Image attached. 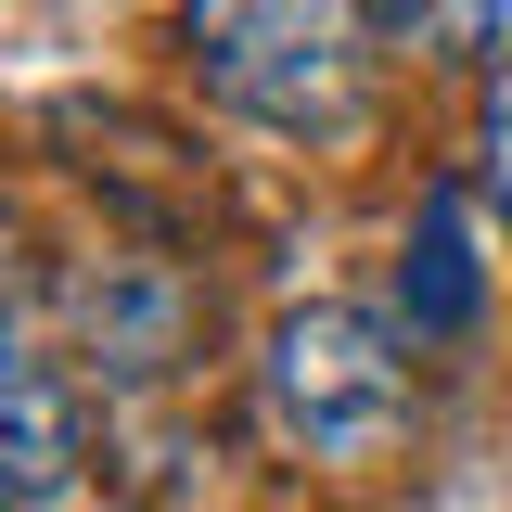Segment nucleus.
<instances>
[{
  "instance_id": "1",
  "label": "nucleus",
  "mask_w": 512,
  "mask_h": 512,
  "mask_svg": "<svg viewBox=\"0 0 512 512\" xmlns=\"http://www.w3.org/2000/svg\"><path fill=\"white\" fill-rule=\"evenodd\" d=\"M180 39H192V77L256 128L333 141L372 90V13L359 0H180Z\"/></svg>"
},
{
  "instance_id": "3",
  "label": "nucleus",
  "mask_w": 512,
  "mask_h": 512,
  "mask_svg": "<svg viewBox=\"0 0 512 512\" xmlns=\"http://www.w3.org/2000/svg\"><path fill=\"white\" fill-rule=\"evenodd\" d=\"M64 333H77L90 372H167L192 346V282L167 256H103V269L64 282Z\"/></svg>"
},
{
  "instance_id": "2",
  "label": "nucleus",
  "mask_w": 512,
  "mask_h": 512,
  "mask_svg": "<svg viewBox=\"0 0 512 512\" xmlns=\"http://www.w3.org/2000/svg\"><path fill=\"white\" fill-rule=\"evenodd\" d=\"M269 423L308 448V461H372L410 423V359L359 308H295L269 333Z\"/></svg>"
},
{
  "instance_id": "6",
  "label": "nucleus",
  "mask_w": 512,
  "mask_h": 512,
  "mask_svg": "<svg viewBox=\"0 0 512 512\" xmlns=\"http://www.w3.org/2000/svg\"><path fill=\"white\" fill-rule=\"evenodd\" d=\"M474 154H487V205L512 218V64H487V103H474Z\"/></svg>"
},
{
  "instance_id": "4",
  "label": "nucleus",
  "mask_w": 512,
  "mask_h": 512,
  "mask_svg": "<svg viewBox=\"0 0 512 512\" xmlns=\"http://www.w3.org/2000/svg\"><path fill=\"white\" fill-rule=\"evenodd\" d=\"M397 295H410V333H461V320L487 308V282H474V205H461L448 180L423 192V231H410Z\"/></svg>"
},
{
  "instance_id": "5",
  "label": "nucleus",
  "mask_w": 512,
  "mask_h": 512,
  "mask_svg": "<svg viewBox=\"0 0 512 512\" xmlns=\"http://www.w3.org/2000/svg\"><path fill=\"white\" fill-rule=\"evenodd\" d=\"M64 474H77V384H64L52 346H26L13 359V500L39 512Z\"/></svg>"
},
{
  "instance_id": "7",
  "label": "nucleus",
  "mask_w": 512,
  "mask_h": 512,
  "mask_svg": "<svg viewBox=\"0 0 512 512\" xmlns=\"http://www.w3.org/2000/svg\"><path fill=\"white\" fill-rule=\"evenodd\" d=\"M359 13H372V26H423V0H359Z\"/></svg>"
}]
</instances>
